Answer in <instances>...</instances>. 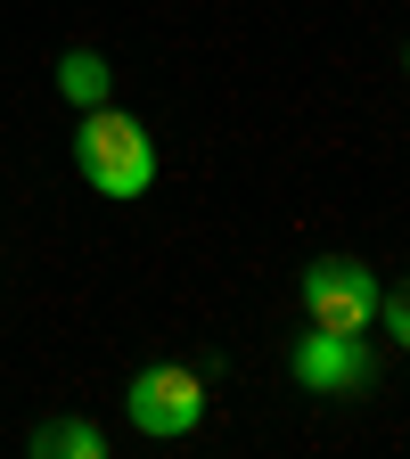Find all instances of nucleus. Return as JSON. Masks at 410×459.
Wrapping results in <instances>:
<instances>
[{"mask_svg":"<svg viewBox=\"0 0 410 459\" xmlns=\"http://www.w3.org/2000/svg\"><path fill=\"white\" fill-rule=\"evenodd\" d=\"M74 164H83V181L99 197H140L156 181V148L148 132L132 124V115H115V107H83V132H74Z\"/></svg>","mask_w":410,"mask_h":459,"instance_id":"nucleus-1","label":"nucleus"},{"mask_svg":"<svg viewBox=\"0 0 410 459\" xmlns=\"http://www.w3.org/2000/svg\"><path fill=\"white\" fill-rule=\"evenodd\" d=\"M304 312H312V328H345V336L378 328V271L353 255L304 263Z\"/></svg>","mask_w":410,"mask_h":459,"instance_id":"nucleus-2","label":"nucleus"},{"mask_svg":"<svg viewBox=\"0 0 410 459\" xmlns=\"http://www.w3.org/2000/svg\"><path fill=\"white\" fill-rule=\"evenodd\" d=\"M124 411H132V427H140V435L172 443V435H189V427L205 419V377H197V369H181V361H156V369H140V377H132Z\"/></svg>","mask_w":410,"mask_h":459,"instance_id":"nucleus-3","label":"nucleus"},{"mask_svg":"<svg viewBox=\"0 0 410 459\" xmlns=\"http://www.w3.org/2000/svg\"><path fill=\"white\" fill-rule=\"evenodd\" d=\"M287 369H296V385H312V394H370V377H378L370 344L345 336V328H312V336H296Z\"/></svg>","mask_w":410,"mask_h":459,"instance_id":"nucleus-4","label":"nucleus"},{"mask_svg":"<svg viewBox=\"0 0 410 459\" xmlns=\"http://www.w3.org/2000/svg\"><path fill=\"white\" fill-rule=\"evenodd\" d=\"M25 443H33V459H99V451H107V435H99L91 419H41Z\"/></svg>","mask_w":410,"mask_h":459,"instance_id":"nucleus-5","label":"nucleus"},{"mask_svg":"<svg viewBox=\"0 0 410 459\" xmlns=\"http://www.w3.org/2000/svg\"><path fill=\"white\" fill-rule=\"evenodd\" d=\"M57 91H66L74 107H107V57L99 49H66L57 57Z\"/></svg>","mask_w":410,"mask_h":459,"instance_id":"nucleus-6","label":"nucleus"},{"mask_svg":"<svg viewBox=\"0 0 410 459\" xmlns=\"http://www.w3.org/2000/svg\"><path fill=\"white\" fill-rule=\"evenodd\" d=\"M378 320H386V336H394V344H410V279L378 296Z\"/></svg>","mask_w":410,"mask_h":459,"instance_id":"nucleus-7","label":"nucleus"}]
</instances>
